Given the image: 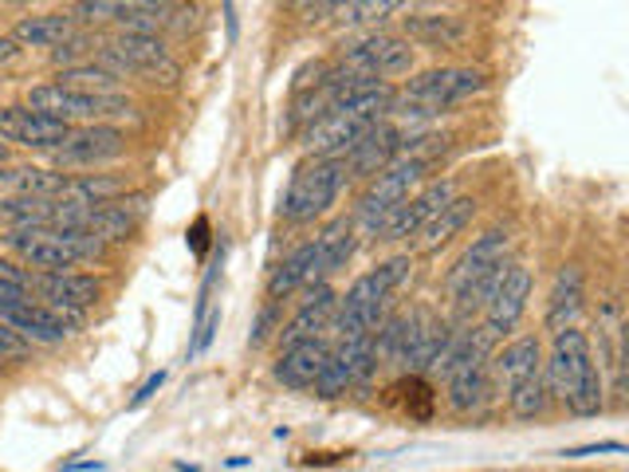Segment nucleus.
Instances as JSON below:
<instances>
[{
    "label": "nucleus",
    "mask_w": 629,
    "mask_h": 472,
    "mask_svg": "<svg viewBox=\"0 0 629 472\" xmlns=\"http://www.w3.org/2000/svg\"><path fill=\"white\" fill-rule=\"evenodd\" d=\"M547 390L559 394L575 418H595L602 410V374L590 354V339L578 327L555 335L551 359H547Z\"/></svg>",
    "instance_id": "nucleus-1"
},
{
    "label": "nucleus",
    "mask_w": 629,
    "mask_h": 472,
    "mask_svg": "<svg viewBox=\"0 0 629 472\" xmlns=\"http://www.w3.org/2000/svg\"><path fill=\"white\" fill-rule=\"evenodd\" d=\"M389 103H394V94H389L386 83H374L366 87V91L351 94V99L335 103L307 130V150L315 158H323V162H338V154H346L358 138L371 134V130L386 119Z\"/></svg>",
    "instance_id": "nucleus-2"
},
{
    "label": "nucleus",
    "mask_w": 629,
    "mask_h": 472,
    "mask_svg": "<svg viewBox=\"0 0 629 472\" xmlns=\"http://www.w3.org/2000/svg\"><path fill=\"white\" fill-rule=\"evenodd\" d=\"M409 275V257H394L386 264H378L374 272L358 275L346 288L343 300H335V315H331L327 331H338V339H366L378 331L386 300L394 295V288Z\"/></svg>",
    "instance_id": "nucleus-3"
},
{
    "label": "nucleus",
    "mask_w": 629,
    "mask_h": 472,
    "mask_svg": "<svg viewBox=\"0 0 629 472\" xmlns=\"http://www.w3.org/2000/svg\"><path fill=\"white\" fill-rule=\"evenodd\" d=\"M95 68H103L114 79L139 76L146 83H162V87H173L182 79V68L170 60V52H165V43L158 36H130V32L119 36L114 43L99 48Z\"/></svg>",
    "instance_id": "nucleus-4"
},
{
    "label": "nucleus",
    "mask_w": 629,
    "mask_h": 472,
    "mask_svg": "<svg viewBox=\"0 0 629 472\" xmlns=\"http://www.w3.org/2000/svg\"><path fill=\"white\" fill-rule=\"evenodd\" d=\"M425 170H429V158H422V154L386 165V170L378 173V181L363 193V201H358V213H354V221H351L354 232L363 229V232H371V237H378L382 224L389 221V213H394V209L409 198V189L425 178Z\"/></svg>",
    "instance_id": "nucleus-5"
},
{
    "label": "nucleus",
    "mask_w": 629,
    "mask_h": 472,
    "mask_svg": "<svg viewBox=\"0 0 629 472\" xmlns=\"http://www.w3.org/2000/svg\"><path fill=\"white\" fill-rule=\"evenodd\" d=\"M484 71L476 68H440V71H425L414 83L406 87V103L397 107L389 103L386 114H414V119H425V114H437L445 107L460 103L468 94L484 91Z\"/></svg>",
    "instance_id": "nucleus-6"
},
{
    "label": "nucleus",
    "mask_w": 629,
    "mask_h": 472,
    "mask_svg": "<svg viewBox=\"0 0 629 472\" xmlns=\"http://www.w3.org/2000/svg\"><path fill=\"white\" fill-rule=\"evenodd\" d=\"M343 181H346L343 162H323V158L303 162L292 173V185L284 193V217L292 224H311L315 217H323L335 205Z\"/></svg>",
    "instance_id": "nucleus-7"
},
{
    "label": "nucleus",
    "mask_w": 629,
    "mask_h": 472,
    "mask_svg": "<svg viewBox=\"0 0 629 472\" xmlns=\"http://www.w3.org/2000/svg\"><path fill=\"white\" fill-rule=\"evenodd\" d=\"M28 111L48 114V119H60L71 127V119H111V114H126L130 103L119 94H87L71 91L60 83H40L28 91Z\"/></svg>",
    "instance_id": "nucleus-8"
},
{
    "label": "nucleus",
    "mask_w": 629,
    "mask_h": 472,
    "mask_svg": "<svg viewBox=\"0 0 629 472\" xmlns=\"http://www.w3.org/2000/svg\"><path fill=\"white\" fill-rule=\"evenodd\" d=\"M409 68H414V48L402 36H366L363 43H354L351 52H343V60L335 63V71L371 79V83L406 76Z\"/></svg>",
    "instance_id": "nucleus-9"
},
{
    "label": "nucleus",
    "mask_w": 629,
    "mask_h": 472,
    "mask_svg": "<svg viewBox=\"0 0 629 472\" xmlns=\"http://www.w3.org/2000/svg\"><path fill=\"white\" fill-rule=\"evenodd\" d=\"M527 295H531V272L524 264H508L504 268V280L496 283L491 300L484 303V331L491 339L508 335L511 327L524 319L527 311Z\"/></svg>",
    "instance_id": "nucleus-10"
},
{
    "label": "nucleus",
    "mask_w": 629,
    "mask_h": 472,
    "mask_svg": "<svg viewBox=\"0 0 629 472\" xmlns=\"http://www.w3.org/2000/svg\"><path fill=\"white\" fill-rule=\"evenodd\" d=\"M448 201H453V185H448V181H433V185H425L422 193L406 198L389 213V221L382 224L378 232V241H406V237H417Z\"/></svg>",
    "instance_id": "nucleus-11"
},
{
    "label": "nucleus",
    "mask_w": 629,
    "mask_h": 472,
    "mask_svg": "<svg viewBox=\"0 0 629 472\" xmlns=\"http://www.w3.org/2000/svg\"><path fill=\"white\" fill-rule=\"evenodd\" d=\"M71 127L60 119H48V114H35L28 107H4L0 111V138L4 142H17V147L32 150H60L68 142Z\"/></svg>",
    "instance_id": "nucleus-12"
},
{
    "label": "nucleus",
    "mask_w": 629,
    "mask_h": 472,
    "mask_svg": "<svg viewBox=\"0 0 629 472\" xmlns=\"http://www.w3.org/2000/svg\"><path fill=\"white\" fill-rule=\"evenodd\" d=\"M397 154H402V130L389 127V122L382 119L371 134H363L351 150H346L343 170H346V178H378L386 165L397 162Z\"/></svg>",
    "instance_id": "nucleus-13"
},
{
    "label": "nucleus",
    "mask_w": 629,
    "mask_h": 472,
    "mask_svg": "<svg viewBox=\"0 0 629 472\" xmlns=\"http://www.w3.org/2000/svg\"><path fill=\"white\" fill-rule=\"evenodd\" d=\"M504 252H508V232L504 229H488L484 237H476L473 249L457 260V268L448 272V295L457 300L468 283H476L480 275H488L491 268L504 264Z\"/></svg>",
    "instance_id": "nucleus-14"
},
{
    "label": "nucleus",
    "mask_w": 629,
    "mask_h": 472,
    "mask_svg": "<svg viewBox=\"0 0 629 472\" xmlns=\"http://www.w3.org/2000/svg\"><path fill=\"white\" fill-rule=\"evenodd\" d=\"M126 150L122 134L114 127H83V130H71L68 142L55 150L60 165H99V162H111Z\"/></svg>",
    "instance_id": "nucleus-15"
},
{
    "label": "nucleus",
    "mask_w": 629,
    "mask_h": 472,
    "mask_svg": "<svg viewBox=\"0 0 629 472\" xmlns=\"http://www.w3.org/2000/svg\"><path fill=\"white\" fill-rule=\"evenodd\" d=\"M327 354L331 347L323 343V339H307V343L287 347L276 362V382L287 390H311L319 382L323 366H327Z\"/></svg>",
    "instance_id": "nucleus-16"
},
{
    "label": "nucleus",
    "mask_w": 629,
    "mask_h": 472,
    "mask_svg": "<svg viewBox=\"0 0 629 472\" xmlns=\"http://www.w3.org/2000/svg\"><path fill=\"white\" fill-rule=\"evenodd\" d=\"M539 359H544L539 339L535 335L516 339V343H508L496 359L488 362V378H496V386H500L504 394H511L516 386H524L527 378L539 374Z\"/></svg>",
    "instance_id": "nucleus-17"
},
{
    "label": "nucleus",
    "mask_w": 629,
    "mask_h": 472,
    "mask_svg": "<svg viewBox=\"0 0 629 472\" xmlns=\"http://www.w3.org/2000/svg\"><path fill=\"white\" fill-rule=\"evenodd\" d=\"M35 292L48 300V308H71L83 311L91 303H99L103 295V283L95 275H75V272H43L35 280Z\"/></svg>",
    "instance_id": "nucleus-18"
},
{
    "label": "nucleus",
    "mask_w": 629,
    "mask_h": 472,
    "mask_svg": "<svg viewBox=\"0 0 629 472\" xmlns=\"http://www.w3.org/2000/svg\"><path fill=\"white\" fill-rule=\"evenodd\" d=\"M142 209H146V198H142V193H134V198H114L111 205L91 209V213H87V232L99 237L103 244H119L134 232Z\"/></svg>",
    "instance_id": "nucleus-19"
},
{
    "label": "nucleus",
    "mask_w": 629,
    "mask_h": 472,
    "mask_svg": "<svg viewBox=\"0 0 629 472\" xmlns=\"http://www.w3.org/2000/svg\"><path fill=\"white\" fill-rule=\"evenodd\" d=\"M63 181L40 165H0V198H60Z\"/></svg>",
    "instance_id": "nucleus-20"
},
{
    "label": "nucleus",
    "mask_w": 629,
    "mask_h": 472,
    "mask_svg": "<svg viewBox=\"0 0 629 472\" xmlns=\"http://www.w3.org/2000/svg\"><path fill=\"white\" fill-rule=\"evenodd\" d=\"M331 315H335V292H331V288H319V292L300 308V315L280 331V347L287 351V347H295V343L319 339V331L331 327Z\"/></svg>",
    "instance_id": "nucleus-21"
},
{
    "label": "nucleus",
    "mask_w": 629,
    "mask_h": 472,
    "mask_svg": "<svg viewBox=\"0 0 629 472\" xmlns=\"http://www.w3.org/2000/svg\"><path fill=\"white\" fill-rule=\"evenodd\" d=\"M122 189H126V181L122 178H111V173H91V178H71L63 181L60 198L55 201H68V205L75 209H103L111 205L114 198H122Z\"/></svg>",
    "instance_id": "nucleus-22"
},
{
    "label": "nucleus",
    "mask_w": 629,
    "mask_h": 472,
    "mask_svg": "<svg viewBox=\"0 0 629 472\" xmlns=\"http://www.w3.org/2000/svg\"><path fill=\"white\" fill-rule=\"evenodd\" d=\"M578 308H582V272L578 268H562L555 275V288H551V300H547V331H567L575 323Z\"/></svg>",
    "instance_id": "nucleus-23"
},
{
    "label": "nucleus",
    "mask_w": 629,
    "mask_h": 472,
    "mask_svg": "<svg viewBox=\"0 0 629 472\" xmlns=\"http://www.w3.org/2000/svg\"><path fill=\"white\" fill-rule=\"evenodd\" d=\"M473 213H476V201L473 198H453L448 201L445 209H440L437 217H433L429 224L422 229V241H417V252H437V249H445L453 237H457L460 229H465L468 221H473Z\"/></svg>",
    "instance_id": "nucleus-24"
},
{
    "label": "nucleus",
    "mask_w": 629,
    "mask_h": 472,
    "mask_svg": "<svg viewBox=\"0 0 629 472\" xmlns=\"http://www.w3.org/2000/svg\"><path fill=\"white\" fill-rule=\"evenodd\" d=\"M354 252V224L346 221H335L323 229V237L315 241V264H311V275L307 280H323V275H331L335 268H343L346 260H351Z\"/></svg>",
    "instance_id": "nucleus-25"
},
{
    "label": "nucleus",
    "mask_w": 629,
    "mask_h": 472,
    "mask_svg": "<svg viewBox=\"0 0 629 472\" xmlns=\"http://www.w3.org/2000/svg\"><path fill=\"white\" fill-rule=\"evenodd\" d=\"M409 40L433 43V48H453V43L465 40V20L448 17V12H414L406 17Z\"/></svg>",
    "instance_id": "nucleus-26"
},
{
    "label": "nucleus",
    "mask_w": 629,
    "mask_h": 472,
    "mask_svg": "<svg viewBox=\"0 0 629 472\" xmlns=\"http://www.w3.org/2000/svg\"><path fill=\"white\" fill-rule=\"evenodd\" d=\"M55 198H0V224L9 229H52Z\"/></svg>",
    "instance_id": "nucleus-27"
},
{
    "label": "nucleus",
    "mask_w": 629,
    "mask_h": 472,
    "mask_svg": "<svg viewBox=\"0 0 629 472\" xmlns=\"http://www.w3.org/2000/svg\"><path fill=\"white\" fill-rule=\"evenodd\" d=\"M12 40L32 43V48H60L63 40H71V17L48 12V17H24L12 28Z\"/></svg>",
    "instance_id": "nucleus-28"
},
{
    "label": "nucleus",
    "mask_w": 629,
    "mask_h": 472,
    "mask_svg": "<svg viewBox=\"0 0 629 472\" xmlns=\"http://www.w3.org/2000/svg\"><path fill=\"white\" fill-rule=\"evenodd\" d=\"M311 264H315V244H300V249H295L292 257H287L284 264L272 272V280H267V295H272V300H284V295H292L300 283H307Z\"/></svg>",
    "instance_id": "nucleus-29"
},
{
    "label": "nucleus",
    "mask_w": 629,
    "mask_h": 472,
    "mask_svg": "<svg viewBox=\"0 0 629 472\" xmlns=\"http://www.w3.org/2000/svg\"><path fill=\"white\" fill-rule=\"evenodd\" d=\"M547 402H551V390H547V382L539 374L527 378L524 386H516L508 394V405L511 413H516L519 421H535V418H544L547 413Z\"/></svg>",
    "instance_id": "nucleus-30"
},
{
    "label": "nucleus",
    "mask_w": 629,
    "mask_h": 472,
    "mask_svg": "<svg viewBox=\"0 0 629 472\" xmlns=\"http://www.w3.org/2000/svg\"><path fill=\"white\" fill-rule=\"evenodd\" d=\"M60 87H71V91H87V94H106L114 87V76H106L103 68H95V63H79V68H68L60 71V79H55Z\"/></svg>",
    "instance_id": "nucleus-31"
},
{
    "label": "nucleus",
    "mask_w": 629,
    "mask_h": 472,
    "mask_svg": "<svg viewBox=\"0 0 629 472\" xmlns=\"http://www.w3.org/2000/svg\"><path fill=\"white\" fill-rule=\"evenodd\" d=\"M338 24H378L389 12H402L397 0H358V4H335Z\"/></svg>",
    "instance_id": "nucleus-32"
},
{
    "label": "nucleus",
    "mask_w": 629,
    "mask_h": 472,
    "mask_svg": "<svg viewBox=\"0 0 629 472\" xmlns=\"http://www.w3.org/2000/svg\"><path fill=\"white\" fill-rule=\"evenodd\" d=\"M354 382H358V378H354V370L346 366V362L338 359L335 351H331L327 354V366H323V374H319V382H315L311 390H315L319 398H338V394H346Z\"/></svg>",
    "instance_id": "nucleus-33"
},
{
    "label": "nucleus",
    "mask_w": 629,
    "mask_h": 472,
    "mask_svg": "<svg viewBox=\"0 0 629 472\" xmlns=\"http://www.w3.org/2000/svg\"><path fill=\"white\" fill-rule=\"evenodd\" d=\"M71 12L83 20H114L119 17V4H111V0H87V4H75Z\"/></svg>",
    "instance_id": "nucleus-34"
},
{
    "label": "nucleus",
    "mask_w": 629,
    "mask_h": 472,
    "mask_svg": "<svg viewBox=\"0 0 629 472\" xmlns=\"http://www.w3.org/2000/svg\"><path fill=\"white\" fill-rule=\"evenodd\" d=\"M87 48H91V43H87L83 36H71V40H63L60 48H55V52H52V60H55V63H63V71H68L71 63H75L79 56L87 52Z\"/></svg>",
    "instance_id": "nucleus-35"
},
{
    "label": "nucleus",
    "mask_w": 629,
    "mask_h": 472,
    "mask_svg": "<svg viewBox=\"0 0 629 472\" xmlns=\"http://www.w3.org/2000/svg\"><path fill=\"white\" fill-rule=\"evenodd\" d=\"M24 351H28L24 339H20L9 323H0V359H4V354H24Z\"/></svg>",
    "instance_id": "nucleus-36"
},
{
    "label": "nucleus",
    "mask_w": 629,
    "mask_h": 472,
    "mask_svg": "<svg viewBox=\"0 0 629 472\" xmlns=\"http://www.w3.org/2000/svg\"><path fill=\"white\" fill-rule=\"evenodd\" d=\"M0 283H4V288H20V292H28V275L20 272L12 260H0Z\"/></svg>",
    "instance_id": "nucleus-37"
},
{
    "label": "nucleus",
    "mask_w": 629,
    "mask_h": 472,
    "mask_svg": "<svg viewBox=\"0 0 629 472\" xmlns=\"http://www.w3.org/2000/svg\"><path fill=\"white\" fill-rule=\"evenodd\" d=\"M162 382H165V370H158V374H150V378H146V386H142L139 394H134V402H130V405H142V402H150V398H154L158 390H162Z\"/></svg>",
    "instance_id": "nucleus-38"
},
{
    "label": "nucleus",
    "mask_w": 629,
    "mask_h": 472,
    "mask_svg": "<svg viewBox=\"0 0 629 472\" xmlns=\"http://www.w3.org/2000/svg\"><path fill=\"white\" fill-rule=\"evenodd\" d=\"M17 52H20V43L12 40V36H0V63L17 60Z\"/></svg>",
    "instance_id": "nucleus-39"
},
{
    "label": "nucleus",
    "mask_w": 629,
    "mask_h": 472,
    "mask_svg": "<svg viewBox=\"0 0 629 472\" xmlns=\"http://www.w3.org/2000/svg\"><path fill=\"white\" fill-rule=\"evenodd\" d=\"M0 366H4V362H0Z\"/></svg>",
    "instance_id": "nucleus-40"
}]
</instances>
